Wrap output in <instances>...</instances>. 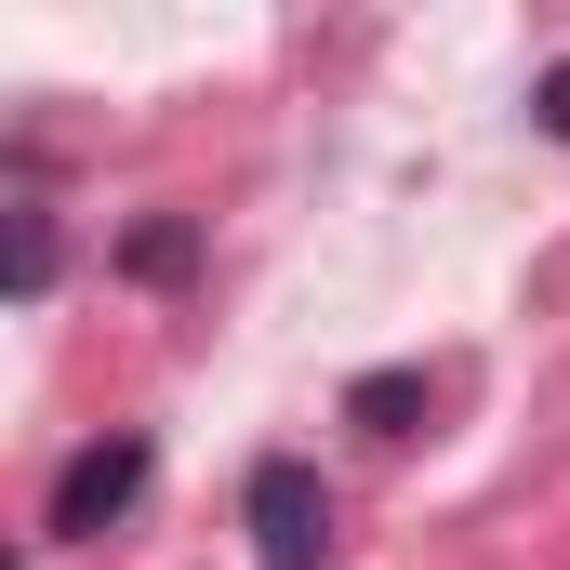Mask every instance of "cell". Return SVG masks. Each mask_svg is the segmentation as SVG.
<instances>
[{"mask_svg": "<svg viewBox=\"0 0 570 570\" xmlns=\"http://www.w3.org/2000/svg\"><path fill=\"white\" fill-rule=\"evenodd\" d=\"M544 134H570V67H558V80H544Z\"/></svg>", "mask_w": 570, "mask_h": 570, "instance_id": "obj_6", "label": "cell"}, {"mask_svg": "<svg viewBox=\"0 0 570 570\" xmlns=\"http://www.w3.org/2000/svg\"><path fill=\"white\" fill-rule=\"evenodd\" d=\"M40 292H53V213L13 199V305H40Z\"/></svg>", "mask_w": 570, "mask_h": 570, "instance_id": "obj_5", "label": "cell"}, {"mask_svg": "<svg viewBox=\"0 0 570 570\" xmlns=\"http://www.w3.org/2000/svg\"><path fill=\"white\" fill-rule=\"evenodd\" d=\"M146 478H159V451H146L134 425L80 438V451H67V478H53V504H40V531H53V544H94V531H120V518L146 504Z\"/></svg>", "mask_w": 570, "mask_h": 570, "instance_id": "obj_2", "label": "cell"}, {"mask_svg": "<svg viewBox=\"0 0 570 570\" xmlns=\"http://www.w3.org/2000/svg\"><path fill=\"white\" fill-rule=\"evenodd\" d=\"M345 425L412 438V425H425V372H358V385H345Z\"/></svg>", "mask_w": 570, "mask_h": 570, "instance_id": "obj_4", "label": "cell"}, {"mask_svg": "<svg viewBox=\"0 0 570 570\" xmlns=\"http://www.w3.org/2000/svg\"><path fill=\"white\" fill-rule=\"evenodd\" d=\"M239 531H253V570H332V491H318L305 451H253Z\"/></svg>", "mask_w": 570, "mask_h": 570, "instance_id": "obj_1", "label": "cell"}, {"mask_svg": "<svg viewBox=\"0 0 570 570\" xmlns=\"http://www.w3.org/2000/svg\"><path fill=\"white\" fill-rule=\"evenodd\" d=\"M186 266H199V213H146L134 239H120V279H146V292L186 279Z\"/></svg>", "mask_w": 570, "mask_h": 570, "instance_id": "obj_3", "label": "cell"}]
</instances>
